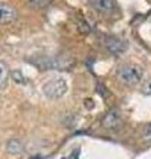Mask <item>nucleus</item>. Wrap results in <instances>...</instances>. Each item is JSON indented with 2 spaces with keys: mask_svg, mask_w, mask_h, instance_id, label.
<instances>
[{
  "mask_svg": "<svg viewBox=\"0 0 151 159\" xmlns=\"http://www.w3.org/2000/svg\"><path fill=\"white\" fill-rule=\"evenodd\" d=\"M115 76H117L118 81L125 84V85H137L143 77V68L140 65H137V64L125 62L117 68Z\"/></svg>",
  "mask_w": 151,
  "mask_h": 159,
  "instance_id": "f257e3e1",
  "label": "nucleus"
},
{
  "mask_svg": "<svg viewBox=\"0 0 151 159\" xmlns=\"http://www.w3.org/2000/svg\"><path fill=\"white\" fill-rule=\"evenodd\" d=\"M68 90L66 81L61 77L52 78L50 81H47L43 85V92L44 94L50 99H58L61 98Z\"/></svg>",
  "mask_w": 151,
  "mask_h": 159,
  "instance_id": "f03ea898",
  "label": "nucleus"
},
{
  "mask_svg": "<svg viewBox=\"0 0 151 159\" xmlns=\"http://www.w3.org/2000/svg\"><path fill=\"white\" fill-rule=\"evenodd\" d=\"M122 125V116L117 109H110V110L105 114L102 118V126L106 129H117Z\"/></svg>",
  "mask_w": 151,
  "mask_h": 159,
  "instance_id": "7ed1b4c3",
  "label": "nucleus"
},
{
  "mask_svg": "<svg viewBox=\"0 0 151 159\" xmlns=\"http://www.w3.org/2000/svg\"><path fill=\"white\" fill-rule=\"evenodd\" d=\"M105 48L113 54H121L126 51V44L118 37L109 36L105 39Z\"/></svg>",
  "mask_w": 151,
  "mask_h": 159,
  "instance_id": "20e7f679",
  "label": "nucleus"
},
{
  "mask_svg": "<svg viewBox=\"0 0 151 159\" xmlns=\"http://www.w3.org/2000/svg\"><path fill=\"white\" fill-rule=\"evenodd\" d=\"M17 12L9 4H0V24H7L16 20Z\"/></svg>",
  "mask_w": 151,
  "mask_h": 159,
  "instance_id": "39448f33",
  "label": "nucleus"
},
{
  "mask_svg": "<svg viewBox=\"0 0 151 159\" xmlns=\"http://www.w3.org/2000/svg\"><path fill=\"white\" fill-rule=\"evenodd\" d=\"M88 2L92 6V8L102 13H108L113 11L115 7V0H88Z\"/></svg>",
  "mask_w": 151,
  "mask_h": 159,
  "instance_id": "423d86ee",
  "label": "nucleus"
},
{
  "mask_svg": "<svg viewBox=\"0 0 151 159\" xmlns=\"http://www.w3.org/2000/svg\"><path fill=\"white\" fill-rule=\"evenodd\" d=\"M7 150L9 154H20L23 151V143L19 139H9L7 143Z\"/></svg>",
  "mask_w": 151,
  "mask_h": 159,
  "instance_id": "0eeeda50",
  "label": "nucleus"
},
{
  "mask_svg": "<svg viewBox=\"0 0 151 159\" xmlns=\"http://www.w3.org/2000/svg\"><path fill=\"white\" fill-rule=\"evenodd\" d=\"M8 77H9V70H8V66H7L4 62L0 61V89H2V88H3V86L7 84V81H8Z\"/></svg>",
  "mask_w": 151,
  "mask_h": 159,
  "instance_id": "6e6552de",
  "label": "nucleus"
},
{
  "mask_svg": "<svg viewBox=\"0 0 151 159\" xmlns=\"http://www.w3.org/2000/svg\"><path fill=\"white\" fill-rule=\"evenodd\" d=\"M50 2H52V0H28V3L34 8H44V7H47Z\"/></svg>",
  "mask_w": 151,
  "mask_h": 159,
  "instance_id": "1a4fd4ad",
  "label": "nucleus"
},
{
  "mask_svg": "<svg viewBox=\"0 0 151 159\" xmlns=\"http://www.w3.org/2000/svg\"><path fill=\"white\" fill-rule=\"evenodd\" d=\"M143 137H144L146 139H151V123H149V125L144 127V130H143Z\"/></svg>",
  "mask_w": 151,
  "mask_h": 159,
  "instance_id": "9d476101",
  "label": "nucleus"
},
{
  "mask_svg": "<svg viewBox=\"0 0 151 159\" xmlns=\"http://www.w3.org/2000/svg\"><path fill=\"white\" fill-rule=\"evenodd\" d=\"M142 90H143L144 94H147V96H151V80L144 84V86H143Z\"/></svg>",
  "mask_w": 151,
  "mask_h": 159,
  "instance_id": "9b49d317",
  "label": "nucleus"
}]
</instances>
